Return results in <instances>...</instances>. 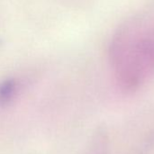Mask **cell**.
Wrapping results in <instances>:
<instances>
[{"label": "cell", "mask_w": 154, "mask_h": 154, "mask_svg": "<svg viewBox=\"0 0 154 154\" xmlns=\"http://www.w3.org/2000/svg\"><path fill=\"white\" fill-rule=\"evenodd\" d=\"M114 60L118 69L141 70L154 67V20L143 19L129 24L114 45Z\"/></svg>", "instance_id": "1"}, {"label": "cell", "mask_w": 154, "mask_h": 154, "mask_svg": "<svg viewBox=\"0 0 154 154\" xmlns=\"http://www.w3.org/2000/svg\"><path fill=\"white\" fill-rule=\"evenodd\" d=\"M14 82L10 80L5 81L0 86V100L1 101H5L12 96V93L14 91Z\"/></svg>", "instance_id": "2"}]
</instances>
